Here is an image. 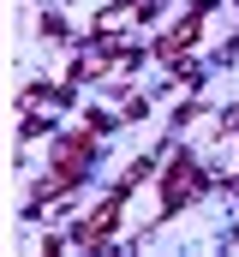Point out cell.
Returning <instances> with one entry per match:
<instances>
[{"label":"cell","instance_id":"6da1fadb","mask_svg":"<svg viewBox=\"0 0 239 257\" xmlns=\"http://www.w3.org/2000/svg\"><path fill=\"white\" fill-rule=\"evenodd\" d=\"M191 186H203V174H197L191 162H179V168H174V180H168V209H179V203H185V192H191Z\"/></svg>","mask_w":239,"mask_h":257}]
</instances>
